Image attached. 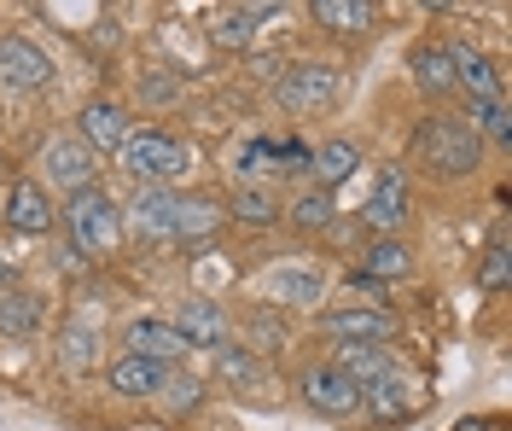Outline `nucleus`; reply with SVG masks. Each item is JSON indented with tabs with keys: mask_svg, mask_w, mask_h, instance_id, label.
<instances>
[{
	"mask_svg": "<svg viewBox=\"0 0 512 431\" xmlns=\"http://www.w3.org/2000/svg\"><path fill=\"white\" fill-rule=\"evenodd\" d=\"M414 164L431 175H472L483 164V140L466 117H431L414 129Z\"/></svg>",
	"mask_w": 512,
	"mask_h": 431,
	"instance_id": "1",
	"label": "nucleus"
},
{
	"mask_svg": "<svg viewBox=\"0 0 512 431\" xmlns=\"http://www.w3.org/2000/svg\"><path fill=\"white\" fill-rule=\"evenodd\" d=\"M59 216H64L70 245H76L82 257H111L117 239H123V204L111 199L105 187H82V193H70V204H64Z\"/></svg>",
	"mask_w": 512,
	"mask_h": 431,
	"instance_id": "2",
	"label": "nucleus"
},
{
	"mask_svg": "<svg viewBox=\"0 0 512 431\" xmlns=\"http://www.w3.org/2000/svg\"><path fill=\"white\" fill-rule=\"evenodd\" d=\"M123 169L140 181V187H169L192 169V146L175 140L169 129H128V140L117 146Z\"/></svg>",
	"mask_w": 512,
	"mask_h": 431,
	"instance_id": "3",
	"label": "nucleus"
},
{
	"mask_svg": "<svg viewBox=\"0 0 512 431\" xmlns=\"http://www.w3.org/2000/svg\"><path fill=\"white\" fill-rule=\"evenodd\" d=\"M338 88H344V76H338V65H326V59H297V65H286V76L274 82L280 105L297 111V117L326 111V105L338 100Z\"/></svg>",
	"mask_w": 512,
	"mask_h": 431,
	"instance_id": "4",
	"label": "nucleus"
},
{
	"mask_svg": "<svg viewBox=\"0 0 512 431\" xmlns=\"http://www.w3.org/2000/svg\"><path fill=\"white\" fill-rule=\"evenodd\" d=\"M326 338L332 344H344V350H390V338H396V315L384 309V303H361V309H332L326 321Z\"/></svg>",
	"mask_w": 512,
	"mask_h": 431,
	"instance_id": "5",
	"label": "nucleus"
},
{
	"mask_svg": "<svg viewBox=\"0 0 512 431\" xmlns=\"http://www.w3.org/2000/svg\"><path fill=\"white\" fill-rule=\"evenodd\" d=\"M175 216H181V193L175 187H140L123 210V222L146 245H175Z\"/></svg>",
	"mask_w": 512,
	"mask_h": 431,
	"instance_id": "6",
	"label": "nucleus"
},
{
	"mask_svg": "<svg viewBox=\"0 0 512 431\" xmlns=\"http://www.w3.org/2000/svg\"><path fill=\"white\" fill-rule=\"evenodd\" d=\"M41 175H47L53 187H64V193H82V187H94L99 158L76 140V134H53V140L41 146Z\"/></svg>",
	"mask_w": 512,
	"mask_h": 431,
	"instance_id": "7",
	"label": "nucleus"
},
{
	"mask_svg": "<svg viewBox=\"0 0 512 431\" xmlns=\"http://www.w3.org/2000/svg\"><path fill=\"white\" fill-rule=\"evenodd\" d=\"M303 397H309V408H315V414L344 420V414H355V408H361V385H355L338 362H320V367H309V373H303Z\"/></svg>",
	"mask_w": 512,
	"mask_h": 431,
	"instance_id": "8",
	"label": "nucleus"
},
{
	"mask_svg": "<svg viewBox=\"0 0 512 431\" xmlns=\"http://www.w3.org/2000/svg\"><path fill=\"white\" fill-rule=\"evenodd\" d=\"M169 327L181 332L192 350H227V338H233V321H227V309H222V303H210V298L175 303V321H169Z\"/></svg>",
	"mask_w": 512,
	"mask_h": 431,
	"instance_id": "9",
	"label": "nucleus"
},
{
	"mask_svg": "<svg viewBox=\"0 0 512 431\" xmlns=\"http://www.w3.org/2000/svg\"><path fill=\"white\" fill-rule=\"evenodd\" d=\"M361 222L379 233V239H390V233L408 222V175H402V164H384V169H379V187L367 193Z\"/></svg>",
	"mask_w": 512,
	"mask_h": 431,
	"instance_id": "10",
	"label": "nucleus"
},
{
	"mask_svg": "<svg viewBox=\"0 0 512 431\" xmlns=\"http://www.w3.org/2000/svg\"><path fill=\"white\" fill-rule=\"evenodd\" d=\"M123 350L128 356H146V362H163V367H181L192 344L169 327V321H128L123 327Z\"/></svg>",
	"mask_w": 512,
	"mask_h": 431,
	"instance_id": "11",
	"label": "nucleus"
},
{
	"mask_svg": "<svg viewBox=\"0 0 512 431\" xmlns=\"http://www.w3.org/2000/svg\"><path fill=\"white\" fill-rule=\"evenodd\" d=\"M53 76V59L24 41V35H0V88H41Z\"/></svg>",
	"mask_w": 512,
	"mask_h": 431,
	"instance_id": "12",
	"label": "nucleus"
},
{
	"mask_svg": "<svg viewBox=\"0 0 512 431\" xmlns=\"http://www.w3.org/2000/svg\"><path fill=\"white\" fill-rule=\"evenodd\" d=\"M128 129H134V123H128V111H123V105H111V100L82 105V117H76V140H82L94 158H99V152H117V146L128 140Z\"/></svg>",
	"mask_w": 512,
	"mask_h": 431,
	"instance_id": "13",
	"label": "nucleus"
},
{
	"mask_svg": "<svg viewBox=\"0 0 512 431\" xmlns=\"http://www.w3.org/2000/svg\"><path fill=\"white\" fill-rule=\"evenodd\" d=\"M361 402H367L379 420H408L419 408V379H408L402 367H390V373H379V379L361 385Z\"/></svg>",
	"mask_w": 512,
	"mask_h": 431,
	"instance_id": "14",
	"label": "nucleus"
},
{
	"mask_svg": "<svg viewBox=\"0 0 512 431\" xmlns=\"http://www.w3.org/2000/svg\"><path fill=\"white\" fill-rule=\"evenodd\" d=\"M6 228L12 233H53V199L41 181H12L6 187Z\"/></svg>",
	"mask_w": 512,
	"mask_h": 431,
	"instance_id": "15",
	"label": "nucleus"
},
{
	"mask_svg": "<svg viewBox=\"0 0 512 431\" xmlns=\"http://www.w3.org/2000/svg\"><path fill=\"white\" fill-rule=\"evenodd\" d=\"M448 65H454V88H466L472 105L501 100V70H495V59H483L472 47H448Z\"/></svg>",
	"mask_w": 512,
	"mask_h": 431,
	"instance_id": "16",
	"label": "nucleus"
},
{
	"mask_svg": "<svg viewBox=\"0 0 512 431\" xmlns=\"http://www.w3.org/2000/svg\"><path fill=\"white\" fill-rule=\"evenodd\" d=\"M99 327L94 321H64V332H59V344H53V356H59V367L64 373H76V379H88L99 367Z\"/></svg>",
	"mask_w": 512,
	"mask_h": 431,
	"instance_id": "17",
	"label": "nucleus"
},
{
	"mask_svg": "<svg viewBox=\"0 0 512 431\" xmlns=\"http://www.w3.org/2000/svg\"><path fill=\"white\" fill-rule=\"evenodd\" d=\"M262 18H274V6H222L216 18H210V41L222 47V53H245L256 41V24Z\"/></svg>",
	"mask_w": 512,
	"mask_h": 431,
	"instance_id": "18",
	"label": "nucleus"
},
{
	"mask_svg": "<svg viewBox=\"0 0 512 431\" xmlns=\"http://www.w3.org/2000/svg\"><path fill=\"white\" fill-rule=\"evenodd\" d=\"M41 321H47V298L41 292H30V286H6L0 292V332L6 338H35Z\"/></svg>",
	"mask_w": 512,
	"mask_h": 431,
	"instance_id": "19",
	"label": "nucleus"
},
{
	"mask_svg": "<svg viewBox=\"0 0 512 431\" xmlns=\"http://www.w3.org/2000/svg\"><path fill=\"white\" fill-rule=\"evenodd\" d=\"M163 373H169L163 362H146V356H128V350H123L117 362L105 367V385H111L117 397H158Z\"/></svg>",
	"mask_w": 512,
	"mask_h": 431,
	"instance_id": "20",
	"label": "nucleus"
},
{
	"mask_svg": "<svg viewBox=\"0 0 512 431\" xmlns=\"http://www.w3.org/2000/svg\"><path fill=\"white\" fill-rule=\"evenodd\" d=\"M355 164H361V152H355L350 140H326V146H309V175H315V187H338V181H350Z\"/></svg>",
	"mask_w": 512,
	"mask_h": 431,
	"instance_id": "21",
	"label": "nucleus"
},
{
	"mask_svg": "<svg viewBox=\"0 0 512 431\" xmlns=\"http://www.w3.org/2000/svg\"><path fill=\"white\" fill-rule=\"evenodd\" d=\"M309 18H315L320 30H338V35H361L367 24H379V12L367 0H315Z\"/></svg>",
	"mask_w": 512,
	"mask_h": 431,
	"instance_id": "22",
	"label": "nucleus"
},
{
	"mask_svg": "<svg viewBox=\"0 0 512 431\" xmlns=\"http://www.w3.org/2000/svg\"><path fill=\"white\" fill-rule=\"evenodd\" d=\"M408 268H414V251H408L402 239H373V245L361 251V274H367V280H379V286H384V280H402Z\"/></svg>",
	"mask_w": 512,
	"mask_h": 431,
	"instance_id": "23",
	"label": "nucleus"
},
{
	"mask_svg": "<svg viewBox=\"0 0 512 431\" xmlns=\"http://www.w3.org/2000/svg\"><path fill=\"white\" fill-rule=\"evenodd\" d=\"M268 292L274 303H291V309H309V303L326 298V280H320L315 268H280L274 280H268Z\"/></svg>",
	"mask_w": 512,
	"mask_h": 431,
	"instance_id": "24",
	"label": "nucleus"
},
{
	"mask_svg": "<svg viewBox=\"0 0 512 431\" xmlns=\"http://www.w3.org/2000/svg\"><path fill=\"white\" fill-rule=\"evenodd\" d=\"M227 216H233V222H245V228H274V222L286 216V204L274 199L268 187H239L233 204H227Z\"/></svg>",
	"mask_w": 512,
	"mask_h": 431,
	"instance_id": "25",
	"label": "nucleus"
},
{
	"mask_svg": "<svg viewBox=\"0 0 512 431\" xmlns=\"http://www.w3.org/2000/svg\"><path fill=\"white\" fill-rule=\"evenodd\" d=\"M286 216L303 233H326L332 222H338V204H332V193H326V187H309V193H297V199L286 204Z\"/></svg>",
	"mask_w": 512,
	"mask_h": 431,
	"instance_id": "26",
	"label": "nucleus"
},
{
	"mask_svg": "<svg viewBox=\"0 0 512 431\" xmlns=\"http://www.w3.org/2000/svg\"><path fill=\"white\" fill-rule=\"evenodd\" d=\"M414 82L425 94H454V65H448V47H419L414 53Z\"/></svg>",
	"mask_w": 512,
	"mask_h": 431,
	"instance_id": "27",
	"label": "nucleus"
},
{
	"mask_svg": "<svg viewBox=\"0 0 512 431\" xmlns=\"http://www.w3.org/2000/svg\"><path fill=\"white\" fill-rule=\"evenodd\" d=\"M216 373H222L233 391H256L268 379V367L256 362V350H216Z\"/></svg>",
	"mask_w": 512,
	"mask_h": 431,
	"instance_id": "28",
	"label": "nucleus"
},
{
	"mask_svg": "<svg viewBox=\"0 0 512 431\" xmlns=\"http://www.w3.org/2000/svg\"><path fill=\"white\" fill-rule=\"evenodd\" d=\"M134 94H140L146 105H175L181 94H187V82H181L169 65H152V70H140V76H134Z\"/></svg>",
	"mask_w": 512,
	"mask_h": 431,
	"instance_id": "29",
	"label": "nucleus"
},
{
	"mask_svg": "<svg viewBox=\"0 0 512 431\" xmlns=\"http://www.w3.org/2000/svg\"><path fill=\"white\" fill-rule=\"evenodd\" d=\"M158 402L169 408V414H192V408L204 402V385H198L192 373H181V367H169L163 385H158Z\"/></svg>",
	"mask_w": 512,
	"mask_h": 431,
	"instance_id": "30",
	"label": "nucleus"
},
{
	"mask_svg": "<svg viewBox=\"0 0 512 431\" xmlns=\"http://www.w3.org/2000/svg\"><path fill=\"white\" fill-rule=\"evenodd\" d=\"M222 228V210L210 199H181V216H175V239H210Z\"/></svg>",
	"mask_w": 512,
	"mask_h": 431,
	"instance_id": "31",
	"label": "nucleus"
},
{
	"mask_svg": "<svg viewBox=\"0 0 512 431\" xmlns=\"http://www.w3.org/2000/svg\"><path fill=\"white\" fill-rule=\"evenodd\" d=\"M472 129H478V140H495V146H507V140H512V111H507V100H483V105H472Z\"/></svg>",
	"mask_w": 512,
	"mask_h": 431,
	"instance_id": "32",
	"label": "nucleus"
},
{
	"mask_svg": "<svg viewBox=\"0 0 512 431\" xmlns=\"http://www.w3.org/2000/svg\"><path fill=\"white\" fill-rule=\"evenodd\" d=\"M507 280H512V263H507V233H495V239H489V251H483L478 286H483V292H507Z\"/></svg>",
	"mask_w": 512,
	"mask_h": 431,
	"instance_id": "33",
	"label": "nucleus"
},
{
	"mask_svg": "<svg viewBox=\"0 0 512 431\" xmlns=\"http://www.w3.org/2000/svg\"><path fill=\"white\" fill-rule=\"evenodd\" d=\"M262 169H280V140H251L233 158V175H262Z\"/></svg>",
	"mask_w": 512,
	"mask_h": 431,
	"instance_id": "34",
	"label": "nucleus"
},
{
	"mask_svg": "<svg viewBox=\"0 0 512 431\" xmlns=\"http://www.w3.org/2000/svg\"><path fill=\"white\" fill-rule=\"evenodd\" d=\"M18 274H24V263H18V251H12V245L0 239V292H6V286H18Z\"/></svg>",
	"mask_w": 512,
	"mask_h": 431,
	"instance_id": "35",
	"label": "nucleus"
},
{
	"mask_svg": "<svg viewBox=\"0 0 512 431\" xmlns=\"http://www.w3.org/2000/svg\"><path fill=\"white\" fill-rule=\"evenodd\" d=\"M460 431H495V420H472V426H460Z\"/></svg>",
	"mask_w": 512,
	"mask_h": 431,
	"instance_id": "36",
	"label": "nucleus"
},
{
	"mask_svg": "<svg viewBox=\"0 0 512 431\" xmlns=\"http://www.w3.org/2000/svg\"><path fill=\"white\" fill-rule=\"evenodd\" d=\"M0 181H6V158H0Z\"/></svg>",
	"mask_w": 512,
	"mask_h": 431,
	"instance_id": "37",
	"label": "nucleus"
}]
</instances>
